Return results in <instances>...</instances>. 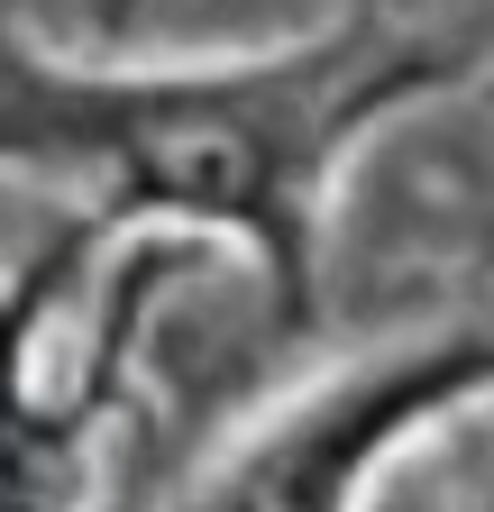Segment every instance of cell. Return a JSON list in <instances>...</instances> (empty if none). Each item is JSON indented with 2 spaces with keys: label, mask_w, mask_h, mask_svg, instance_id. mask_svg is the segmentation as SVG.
<instances>
[{
  "label": "cell",
  "mask_w": 494,
  "mask_h": 512,
  "mask_svg": "<svg viewBox=\"0 0 494 512\" xmlns=\"http://www.w3.org/2000/svg\"><path fill=\"white\" fill-rule=\"evenodd\" d=\"M37 320L46 293L0 302V512H65L74 485V439L92 394L37 366Z\"/></svg>",
  "instance_id": "6da1fadb"
}]
</instances>
